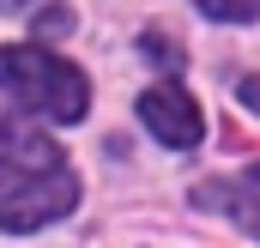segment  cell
Returning <instances> with one entry per match:
<instances>
[{"instance_id":"1","label":"cell","mask_w":260,"mask_h":248,"mask_svg":"<svg viewBox=\"0 0 260 248\" xmlns=\"http://www.w3.org/2000/svg\"><path fill=\"white\" fill-rule=\"evenodd\" d=\"M79 206V182L67 170L61 145L37 127L0 121V230L24 236Z\"/></svg>"},{"instance_id":"2","label":"cell","mask_w":260,"mask_h":248,"mask_svg":"<svg viewBox=\"0 0 260 248\" xmlns=\"http://www.w3.org/2000/svg\"><path fill=\"white\" fill-rule=\"evenodd\" d=\"M0 91L12 103H24L30 115H49V121H79L91 109V85L85 73L37 43H12L0 49Z\"/></svg>"},{"instance_id":"3","label":"cell","mask_w":260,"mask_h":248,"mask_svg":"<svg viewBox=\"0 0 260 248\" xmlns=\"http://www.w3.org/2000/svg\"><path fill=\"white\" fill-rule=\"evenodd\" d=\"M139 121H145V133H157V139H164V145H176V151L200 145V133H206L200 103L182 91V85H151V91L139 97Z\"/></svg>"},{"instance_id":"4","label":"cell","mask_w":260,"mask_h":248,"mask_svg":"<svg viewBox=\"0 0 260 248\" xmlns=\"http://www.w3.org/2000/svg\"><path fill=\"white\" fill-rule=\"evenodd\" d=\"M194 200H200V206H224L248 236H260V164H254V170H242V176H230V182L200 188Z\"/></svg>"},{"instance_id":"5","label":"cell","mask_w":260,"mask_h":248,"mask_svg":"<svg viewBox=\"0 0 260 248\" xmlns=\"http://www.w3.org/2000/svg\"><path fill=\"white\" fill-rule=\"evenodd\" d=\"M200 12L224 18V24H248V18H260V0H200Z\"/></svg>"},{"instance_id":"6","label":"cell","mask_w":260,"mask_h":248,"mask_svg":"<svg viewBox=\"0 0 260 248\" xmlns=\"http://www.w3.org/2000/svg\"><path fill=\"white\" fill-rule=\"evenodd\" d=\"M61 30H73V12L67 6H43L37 12V37H61Z\"/></svg>"},{"instance_id":"7","label":"cell","mask_w":260,"mask_h":248,"mask_svg":"<svg viewBox=\"0 0 260 248\" xmlns=\"http://www.w3.org/2000/svg\"><path fill=\"white\" fill-rule=\"evenodd\" d=\"M139 49H145V55H151V61H157V67H182V49H176V43H164L157 30H151V37H145Z\"/></svg>"},{"instance_id":"8","label":"cell","mask_w":260,"mask_h":248,"mask_svg":"<svg viewBox=\"0 0 260 248\" xmlns=\"http://www.w3.org/2000/svg\"><path fill=\"white\" fill-rule=\"evenodd\" d=\"M236 97H242V103H248V109H254V115H260V73H248V79L236 85Z\"/></svg>"},{"instance_id":"9","label":"cell","mask_w":260,"mask_h":248,"mask_svg":"<svg viewBox=\"0 0 260 248\" xmlns=\"http://www.w3.org/2000/svg\"><path fill=\"white\" fill-rule=\"evenodd\" d=\"M0 6H30V0H0Z\"/></svg>"}]
</instances>
